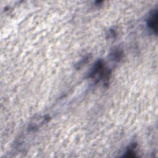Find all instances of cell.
I'll return each mask as SVG.
<instances>
[{"instance_id":"6da1fadb","label":"cell","mask_w":158,"mask_h":158,"mask_svg":"<svg viewBox=\"0 0 158 158\" xmlns=\"http://www.w3.org/2000/svg\"><path fill=\"white\" fill-rule=\"evenodd\" d=\"M105 69L104 61L102 59H99L93 64L88 73V77L94 80L95 83H97L102 80Z\"/></svg>"},{"instance_id":"52a82bcc","label":"cell","mask_w":158,"mask_h":158,"mask_svg":"<svg viewBox=\"0 0 158 158\" xmlns=\"http://www.w3.org/2000/svg\"><path fill=\"white\" fill-rule=\"evenodd\" d=\"M117 36L116 30L114 28H110L107 33V36L108 38H115Z\"/></svg>"},{"instance_id":"277c9868","label":"cell","mask_w":158,"mask_h":158,"mask_svg":"<svg viewBox=\"0 0 158 158\" xmlns=\"http://www.w3.org/2000/svg\"><path fill=\"white\" fill-rule=\"evenodd\" d=\"M137 144L136 143H133L132 144H131L127 149L126 152H125V154L123 155V157H135L136 156V152L135 149L136 148Z\"/></svg>"},{"instance_id":"8992f818","label":"cell","mask_w":158,"mask_h":158,"mask_svg":"<svg viewBox=\"0 0 158 158\" xmlns=\"http://www.w3.org/2000/svg\"><path fill=\"white\" fill-rule=\"evenodd\" d=\"M91 54H88L85 56H84L78 63L75 65V69L77 70H80L83 65H85L91 59Z\"/></svg>"},{"instance_id":"7a4b0ae2","label":"cell","mask_w":158,"mask_h":158,"mask_svg":"<svg viewBox=\"0 0 158 158\" xmlns=\"http://www.w3.org/2000/svg\"><path fill=\"white\" fill-rule=\"evenodd\" d=\"M157 10L156 9L152 10L146 19V25L148 28L156 35L157 32Z\"/></svg>"},{"instance_id":"5b68a950","label":"cell","mask_w":158,"mask_h":158,"mask_svg":"<svg viewBox=\"0 0 158 158\" xmlns=\"http://www.w3.org/2000/svg\"><path fill=\"white\" fill-rule=\"evenodd\" d=\"M111 73H112V70L110 69H107V68L105 69L104 73L102 78V80H103V83L105 88H107L109 86V80L111 77Z\"/></svg>"},{"instance_id":"3957f363","label":"cell","mask_w":158,"mask_h":158,"mask_svg":"<svg viewBox=\"0 0 158 158\" xmlns=\"http://www.w3.org/2000/svg\"><path fill=\"white\" fill-rule=\"evenodd\" d=\"M109 57L112 60L116 62H119L123 59V52L122 49L115 47L111 50L109 54Z\"/></svg>"}]
</instances>
